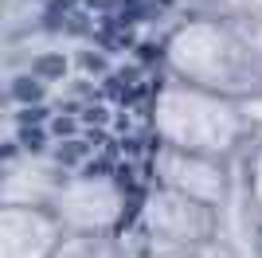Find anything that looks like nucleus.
Masks as SVG:
<instances>
[{
	"instance_id": "obj_8",
	"label": "nucleus",
	"mask_w": 262,
	"mask_h": 258,
	"mask_svg": "<svg viewBox=\"0 0 262 258\" xmlns=\"http://www.w3.org/2000/svg\"><path fill=\"white\" fill-rule=\"evenodd\" d=\"M82 67H86V71H106V59L94 55V51H86V55H82Z\"/></svg>"
},
{
	"instance_id": "obj_6",
	"label": "nucleus",
	"mask_w": 262,
	"mask_h": 258,
	"mask_svg": "<svg viewBox=\"0 0 262 258\" xmlns=\"http://www.w3.org/2000/svg\"><path fill=\"white\" fill-rule=\"evenodd\" d=\"M82 153H86V141H71L67 149H59V161H63V164H71V161H78Z\"/></svg>"
},
{
	"instance_id": "obj_5",
	"label": "nucleus",
	"mask_w": 262,
	"mask_h": 258,
	"mask_svg": "<svg viewBox=\"0 0 262 258\" xmlns=\"http://www.w3.org/2000/svg\"><path fill=\"white\" fill-rule=\"evenodd\" d=\"M43 118H47V110L39 106V102H32V106H24V110H20V125H39Z\"/></svg>"
},
{
	"instance_id": "obj_4",
	"label": "nucleus",
	"mask_w": 262,
	"mask_h": 258,
	"mask_svg": "<svg viewBox=\"0 0 262 258\" xmlns=\"http://www.w3.org/2000/svg\"><path fill=\"white\" fill-rule=\"evenodd\" d=\"M20 145H24L28 153H43V145H47L43 129H35V125H24V129H20Z\"/></svg>"
},
{
	"instance_id": "obj_9",
	"label": "nucleus",
	"mask_w": 262,
	"mask_h": 258,
	"mask_svg": "<svg viewBox=\"0 0 262 258\" xmlns=\"http://www.w3.org/2000/svg\"><path fill=\"white\" fill-rule=\"evenodd\" d=\"M137 51H141V59H145V63H153V59H161V51H157L153 43H145V47H137Z\"/></svg>"
},
{
	"instance_id": "obj_2",
	"label": "nucleus",
	"mask_w": 262,
	"mask_h": 258,
	"mask_svg": "<svg viewBox=\"0 0 262 258\" xmlns=\"http://www.w3.org/2000/svg\"><path fill=\"white\" fill-rule=\"evenodd\" d=\"M32 71L39 78H59L67 71V63H63V55H39V59L32 63Z\"/></svg>"
},
{
	"instance_id": "obj_1",
	"label": "nucleus",
	"mask_w": 262,
	"mask_h": 258,
	"mask_svg": "<svg viewBox=\"0 0 262 258\" xmlns=\"http://www.w3.org/2000/svg\"><path fill=\"white\" fill-rule=\"evenodd\" d=\"M12 94H16V102H24V106H32V102H39L43 98V82H39V75H24L12 82Z\"/></svg>"
},
{
	"instance_id": "obj_10",
	"label": "nucleus",
	"mask_w": 262,
	"mask_h": 258,
	"mask_svg": "<svg viewBox=\"0 0 262 258\" xmlns=\"http://www.w3.org/2000/svg\"><path fill=\"white\" fill-rule=\"evenodd\" d=\"M55 133H59V137H63V133H75V121H63V118H59V121H55Z\"/></svg>"
},
{
	"instance_id": "obj_3",
	"label": "nucleus",
	"mask_w": 262,
	"mask_h": 258,
	"mask_svg": "<svg viewBox=\"0 0 262 258\" xmlns=\"http://www.w3.org/2000/svg\"><path fill=\"white\" fill-rule=\"evenodd\" d=\"M118 20L121 24H141V20H149V4H141V0H121Z\"/></svg>"
},
{
	"instance_id": "obj_7",
	"label": "nucleus",
	"mask_w": 262,
	"mask_h": 258,
	"mask_svg": "<svg viewBox=\"0 0 262 258\" xmlns=\"http://www.w3.org/2000/svg\"><path fill=\"white\" fill-rule=\"evenodd\" d=\"M86 8H90V12H94V8H98V12H118L121 0H86Z\"/></svg>"
},
{
	"instance_id": "obj_11",
	"label": "nucleus",
	"mask_w": 262,
	"mask_h": 258,
	"mask_svg": "<svg viewBox=\"0 0 262 258\" xmlns=\"http://www.w3.org/2000/svg\"><path fill=\"white\" fill-rule=\"evenodd\" d=\"M157 4H168V0H157Z\"/></svg>"
}]
</instances>
